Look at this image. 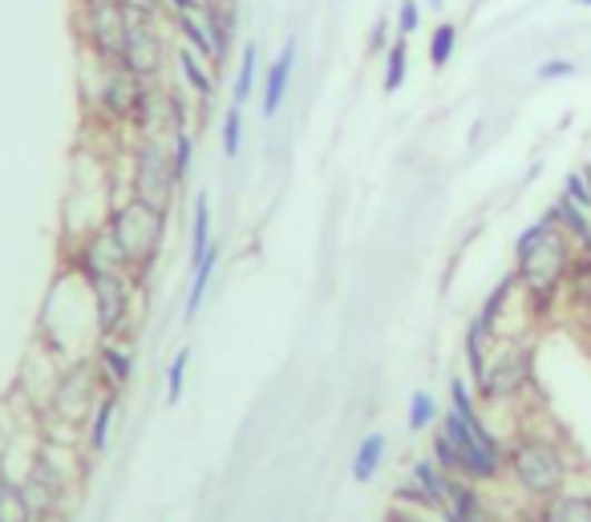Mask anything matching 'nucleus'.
Wrapping results in <instances>:
<instances>
[{
	"mask_svg": "<svg viewBox=\"0 0 591 522\" xmlns=\"http://www.w3.org/2000/svg\"><path fill=\"white\" fill-rule=\"evenodd\" d=\"M571 256H575L571 239L546 215L519 232L511 272L519 279V304H523L526 324L543 328L563 316V284H568Z\"/></svg>",
	"mask_w": 591,
	"mask_h": 522,
	"instance_id": "f257e3e1",
	"label": "nucleus"
},
{
	"mask_svg": "<svg viewBox=\"0 0 591 522\" xmlns=\"http://www.w3.org/2000/svg\"><path fill=\"white\" fill-rule=\"evenodd\" d=\"M583 466L575 462L571 445L551 430L539 425H519L506 437V457H502V482L519 494V502H543L563 486L580 479Z\"/></svg>",
	"mask_w": 591,
	"mask_h": 522,
	"instance_id": "f03ea898",
	"label": "nucleus"
},
{
	"mask_svg": "<svg viewBox=\"0 0 591 522\" xmlns=\"http://www.w3.org/2000/svg\"><path fill=\"white\" fill-rule=\"evenodd\" d=\"M167 219L170 215L155 211V207H146V203L130 199V195H126V199H114L106 219H101V227L110 235V244L118 247V256H122V264L130 267V276H135L138 284L150 279L158 256H162V247H167Z\"/></svg>",
	"mask_w": 591,
	"mask_h": 522,
	"instance_id": "7ed1b4c3",
	"label": "nucleus"
},
{
	"mask_svg": "<svg viewBox=\"0 0 591 522\" xmlns=\"http://www.w3.org/2000/svg\"><path fill=\"white\" fill-rule=\"evenodd\" d=\"M531 390H535V341L502 336L499 345H494L491 361H486V373L474 385V393H479L482 405L502 410V405L523 401Z\"/></svg>",
	"mask_w": 591,
	"mask_h": 522,
	"instance_id": "20e7f679",
	"label": "nucleus"
},
{
	"mask_svg": "<svg viewBox=\"0 0 591 522\" xmlns=\"http://www.w3.org/2000/svg\"><path fill=\"white\" fill-rule=\"evenodd\" d=\"M93 78H86V101H90V114L98 118V126H110V130H130L138 114V101H142L146 86L150 81L135 78L122 61H98V57L86 53Z\"/></svg>",
	"mask_w": 591,
	"mask_h": 522,
	"instance_id": "39448f33",
	"label": "nucleus"
},
{
	"mask_svg": "<svg viewBox=\"0 0 591 522\" xmlns=\"http://www.w3.org/2000/svg\"><path fill=\"white\" fill-rule=\"evenodd\" d=\"M126 195L162 215L175 211L183 187L175 178V167H170L167 138H135L130 142V187H126Z\"/></svg>",
	"mask_w": 591,
	"mask_h": 522,
	"instance_id": "423d86ee",
	"label": "nucleus"
},
{
	"mask_svg": "<svg viewBox=\"0 0 591 522\" xmlns=\"http://www.w3.org/2000/svg\"><path fill=\"white\" fill-rule=\"evenodd\" d=\"M21 479L24 499H29V511H33L37 522H49V519H61L66 506L73 502L78 486H73V466H66L61 457H57V445H37L24 470L17 474Z\"/></svg>",
	"mask_w": 591,
	"mask_h": 522,
	"instance_id": "0eeeda50",
	"label": "nucleus"
},
{
	"mask_svg": "<svg viewBox=\"0 0 591 522\" xmlns=\"http://www.w3.org/2000/svg\"><path fill=\"white\" fill-rule=\"evenodd\" d=\"M101 377H98V365H93V356H78V361H66L61 373H57L53 390H49L46 405L41 410L49 413V422L61 425V430H86L90 422L93 405L101 397Z\"/></svg>",
	"mask_w": 591,
	"mask_h": 522,
	"instance_id": "6e6552de",
	"label": "nucleus"
},
{
	"mask_svg": "<svg viewBox=\"0 0 591 522\" xmlns=\"http://www.w3.org/2000/svg\"><path fill=\"white\" fill-rule=\"evenodd\" d=\"M86 288H90V304H93V333L98 341H130V328H135V308H138V279L130 276H110V272H81L73 267Z\"/></svg>",
	"mask_w": 591,
	"mask_h": 522,
	"instance_id": "1a4fd4ad",
	"label": "nucleus"
},
{
	"mask_svg": "<svg viewBox=\"0 0 591 522\" xmlns=\"http://www.w3.org/2000/svg\"><path fill=\"white\" fill-rule=\"evenodd\" d=\"M167 61H175V49H170V17H138V12H126L122 66L142 81H162Z\"/></svg>",
	"mask_w": 591,
	"mask_h": 522,
	"instance_id": "9d476101",
	"label": "nucleus"
},
{
	"mask_svg": "<svg viewBox=\"0 0 591 522\" xmlns=\"http://www.w3.org/2000/svg\"><path fill=\"white\" fill-rule=\"evenodd\" d=\"M190 93L187 89H170L167 81H150L138 101V114L135 122H130V134L135 138H175L183 130H195L190 126Z\"/></svg>",
	"mask_w": 591,
	"mask_h": 522,
	"instance_id": "9b49d317",
	"label": "nucleus"
},
{
	"mask_svg": "<svg viewBox=\"0 0 591 522\" xmlns=\"http://www.w3.org/2000/svg\"><path fill=\"white\" fill-rule=\"evenodd\" d=\"M78 33L90 57H98V61H122L126 45L122 0H78Z\"/></svg>",
	"mask_w": 591,
	"mask_h": 522,
	"instance_id": "f8f14e48",
	"label": "nucleus"
},
{
	"mask_svg": "<svg viewBox=\"0 0 591 522\" xmlns=\"http://www.w3.org/2000/svg\"><path fill=\"white\" fill-rule=\"evenodd\" d=\"M90 356H93V365H98L101 390L126 393V385H130L138 373V356H135V348H130V341H98Z\"/></svg>",
	"mask_w": 591,
	"mask_h": 522,
	"instance_id": "ddd939ff",
	"label": "nucleus"
},
{
	"mask_svg": "<svg viewBox=\"0 0 591 522\" xmlns=\"http://www.w3.org/2000/svg\"><path fill=\"white\" fill-rule=\"evenodd\" d=\"M296 57H301L296 37H288V41L279 45V53L272 57L268 73H264V89H259V110H264V118H276L284 98H288L292 73H296Z\"/></svg>",
	"mask_w": 591,
	"mask_h": 522,
	"instance_id": "4468645a",
	"label": "nucleus"
},
{
	"mask_svg": "<svg viewBox=\"0 0 591 522\" xmlns=\"http://www.w3.org/2000/svg\"><path fill=\"white\" fill-rule=\"evenodd\" d=\"M535 506L546 522H591V474L583 470L571 486H563L551 499L535 502Z\"/></svg>",
	"mask_w": 591,
	"mask_h": 522,
	"instance_id": "2eb2a0df",
	"label": "nucleus"
},
{
	"mask_svg": "<svg viewBox=\"0 0 591 522\" xmlns=\"http://www.w3.org/2000/svg\"><path fill=\"white\" fill-rule=\"evenodd\" d=\"M118 413H122V393L106 390L98 397V405H93L86 430H81V450H86V457H101L106 450H110V437H114V425H118Z\"/></svg>",
	"mask_w": 591,
	"mask_h": 522,
	"instance_id": "dca6fc26",
	"label": "nucleus"
},
{
	"mask_svg": "<svg viewBox=\"0 0 591 522\" xmlns=\"http://www.w3.org/2000/svg\"><path fill=\"white\" fill-rule=\"evenodd\" d=\"M175 69H179V81L183 89L190 93V101H199V106H211L215 93H219V81H215L211 73V61H203L195 49H187V45H175Z\"/></svg>",
	"mask_w": 591,
	"mask_h": 522,
	"instance_id": "f3484780",
	"label": "nucleus"
},
{
	"mask_svg": "<svg viewBox=\"0 0 591 522\" xmlns=\"http://www.w3.org/2000/svg\"><path fill=\"white\" fill-rule=\"evenodd\" d=\"M199 21L207 24V37H211V45H215V66H227V53H232V45H235V29H239L235 0H203Z\"/></svg>",
	"mask_w": 591,
	"mask_h": 522,
	"instance_id": "a211bd4d",
	"label": "nucleus"
},
{
	"mask_svg": "<svg viewBox=\"0 0 591 522\" xmlns=\"http://www.w3.org/2000/svg\"><path fill=\"white\" fill-rule=\"evenodd\" d=\"M591 312V252H575L563 284V316L580 321Z\"/></svg>",
	"mask_w": 591,
	"mask_h": 522,
	"instance_id": "6ab92c4d",
	"label": "nucleus"
},
{
	"mask_svg": "<svg viewBox=\"0 0 591 522\" xmlns=\"http://www.w3.org/2000/svg\"><path fill=\"white\" fill-rule=\"evenodd\" d=\"M546 219L555 223L559 232L568 235L571 247L575 252H591V211H583V207H575V203L568 199V195H559L551 207H546Z\"/></svg>",
	"mask_w": 591,
	"mask_h": 522,
	"instance_id": "aec40b11",
	"label": "nucleus"
},
{
	"mask_svg": "<svg viewBox=\"0 0 591 522\" xmlns=\"http://www.w3.org/2000/svg\"><path fill=\"white\" fill-rule=\"evenodd\" d=\"M219 256H224V244L215 239L211 252L199 259V264L190 267V288H187V304H183V321H195L203 308V301H207V288H211V279H215V267H219Z\"/></svg>",
	"mask_w": 591,
	"mask_h": 522,
	"instance_id": "412c9836",
	"label": "nucleus"
},
{
	"mask_svg": "<svg viewBox=\"0 0 591 522\" xmlns=\"http://www.w3.org/2000/svg\"><path fill=\"white\" fill-rule=\"evenodd\" d=\"M494 341L486 328H482L474 316H470V324H466V333H462V361H466V377H470V385H479V377L486 373V361H491V353H494Z\"/></svg>",
	"mask_w": 591,
	"mask_h": 522,
	"instance_id": "4be33fe9",
	"label": "nucleus"
},
{
	"mask_svg": "<svg viewBox=\"0 0 591 522\" xmlns=\"http://www.w3.org/2000/svg\"><path fill=\"white\" fill-rule=\"evenodd\" d=\"M410 479L417 482V486L430 494V502H434V511L442 514L446 511V502H450V482H454V474H446V470L437 466L434 457L425 454V457H413L410 462Z\"/></svg>",
	"mask_w": 591,
	"mask_h": 522,
	"instance_id": "5701e85b",
	"label": "nucleus"
},
{
	"mask_svg": "<svg viewBox=\"0 0 591 522\" xmlns=\"http://www.w3.org/2000/svg\"><path fill=\"white\" fill-rule=\"evenodd\" d=\"M215 244V219H211V195L199 190L195 195V211H190V252H187V264L195 267Z\"/></svg>",
	"mask_w": 591,
	"mask_h": 522,
	"instance_id": "b1692460",
	"label": "nucleus"
},
{
	"mask_svg": "<svg viewBox=\"0 0 591 522\" xmlns=\"http://www.w3.org/2000/svg\"><path fill=\"white\" fill-rule=\"evenodd\" d=\"M385 457H390V434H365L353 450V482H373L377 479V470L385 466Z\"/></svg>",
	"mask_w": 591,
	"mask_h": 522,
	"instance_id": "393cba45",
	"label": "nucleus"
},
{
	"mask_svg": "<svg viewBox=\"0 0 591 522\" xmlns=\"http://www.w3.org/2000/svg\"><path fill=\"white\" fill-rule=\"evenodd\" d=\"M0 522H37L21 490V479L9 466H0Z\"/></svg>",
	"mask_w": 591,
	"mask_h": 522,
	"instance_id": "a878e982",
	"label": "nucleus"
},
{
	"mask_svg": "<svg viewBox=\"0 0 591 522\" xmlns=\"http://www.w3.org/2000/svg\"><path fill=\"white\" fill-rule=\"evenodd\" d=\"M170 29L183 37V45H187V49H195L203 61H211V66H215V45H211V37H207V24L199 21V12H175V17H170ZM215 69H219V66H215Z\"/></svg>",
	"mask_w": 591,
	"mask_h": 522,
	"instance_id": "bb28decb",
	"label": "nucleus"
},
{
	"mask_svg": "<svg viewBox=\"0 0 591 522\" xmlns=\"http://www.w3.org/2000/svg\"><path fill=\"white\" fill-rule=\"evenodd\" d=\"M442 422V405L430 390H413L410 393V413H405V425L410 434H430L434 425Z\"/></svg>",
	"mask_w": 591,
	"mask_h": 522,
	"instance_id": "cd10ccee",
	"label": "nucleus"
},
{
	"mask_svg": "<svg viewBox=\"0 0 591 522\" xmlns=\"http://www.w3.org/2000/svg\"><path fill=\"white\" fill-rule=\"evenodd\" d=\"M410 78V37H393V45L385 49V73H381V89L397 93Z\"/></svg>",
	"mask_w": 591,
	"mask_h": 522,
	"instance_id": "c85d7f7f",
	"label": "nucleus"
},
{
	"mask_svg": "<svg viewBox=\"0 0 591 522\" xmlns=\"http://www.w3.org/2000/svg\"><path fill=\"white\" fill-rule=\"evenodd\" d=\"M256 69H259V41H247L244 53H239V73H235L232 86V106H247L252 93H256Z\"/></svg>",
	"mask_w": 591,
	"mask_h": 522,
	"instance_id": "c756f323",
	"label": "nucleus"
},
{
	"mask_svg": "<svg viewBox=\"0 0 591 522\" xmlns=\"http://www.w3.org/2000/svg\"><path fill=\"white\" fill-rule=\"evenodd\" d=\"M195 150H199V130H183L170 138V167H175L179 187H187L190 167H195Z\"/></svg>",
	"mask_w": 591,
	"mask_h": 522,
	"instance_id": "7c9ffc66",
	"label": "nucleus"
},
{
	"mask_svg": "<svg viewBox=\"0 0 591 522\" xmlns=\"http://www.w3.org/2000/svg\"><path fill=\"white\" fill-rule=\"evenodd\" d=\"M219 146H224V158L235 162L239 150H244V106H227L224 122H219Z\"/></svg>",
	"mask_w": 591,
	"mask_h": 522,
	"instance_id": "2f4dec72",
	"label": "nucleus"
},
{
	"mask_svg": "<svg viewBox=\"0 0 591 522\" xmlns=\"http://www.w3.org/2000/svg\"><path fill=\"white\" fill-rule=\"evenodd\" d=\"M454 49H457V24L454 21L434 24V33H430V66L446 69L454 61Z\"/></svg>",
	"mask_w": 591,
	"mask_h": 522,
	"instance_id": "473e14b6",
	"label": "nucleus"
},
{
	"mask_svg": "<svg viewBox=\"0 0 591 522\" xmlns=\"http://www.w3.org/2000/svg\"><path fill=\"white\" fill-rule=\"evenodd\" d=\"M393 502H397V506H410V511L437 514V511H434V502H430V494H425V490L417 486V482H413L410 474H405V479L397 482V486H393Z\"/></svg>",
	"mask_w": 591,
	"mask_h": 522,
	"instance_id": "72a5a7b5",
	"label": "nucleus"
},
{
	"mask_svg": "<svg viewBox=\"0 0 591 522\" xmlns=\"http://www.w3.org/2000/svg\"><path fill=\"white\" fill-rule=\"evenodd\" d=\"M187 368H190V348H179L167 365V405H179L183 385H187Z\"/></svg>",
	"mask_w": 591,
	"mask_h": 522,
	"instance_id": "f704fd0d",
	"label": "nucleus"
},
{
	"mask_svg": "<svg viewBox=\"0 0 591 522\" xmlns=\"http://www.w3.org/2000/svg\"><path fill=\"white\" fill-rule=\"evenodd\" d=\"M575 73H580V66H575L571 57H546V61L535 66L539 81H563V78H575Z\"/></svg>",
	"mask_w": 591,
	"mask_h": 522,
	"instance_id": "c9c22d12",
	"label": "nucleus"
},
{
	"mask_svg": "<svg viewBox=\"0 0 591 522\" xmlns=\"http://www.w3.org/2000/svg\"><path fill=\"white\" fill-rule=\"evenodd\" d=\"M393 24H397V37L417 33V29H422V0H402V4H397V17H393Z\"/></svg>",
	"mask_w": 591,
	"mask_h": 522,
	"instance_id": "e433bc0d",
	"label": "nucleus"
},
{
	"mask_svg": "<svg viewBox=\"0 0 591 522\" xmlns=\"http://www.w3.org/2000/svg\"><path fill=\"white\" fill-rule=\"evenodd\" d=\"M563 195H568L575 207L591 211V195H588V183H583V170H571V175L563 178Z\"/></svg>",
	"mask_w": 591,
	"mask_h": 522,
	"instance_id": "4c0bfd02",
	"label": "nucleus"
},
{
	"mask_svg": "<svg viewBox=\"0 0 591 522\" xmlns=\"http://www.w3.org/2000/svg\"><path fill=\"white\" fill-rule=\"evenodd\" d=\"M390 17H377V21H373V33H368V53H385V49H390Z\"/></svg>",
	"mask_w": 591,
	"mask_h": 522,
	"instance_id": "58836bf2",
	"label": "nucleus"
},
{
	"mask_svg": "<svg viewBox=\"0 0 591 522\" xmlns=\"http://www.w3.org/2000/svg\"><path fill=\"white\" fill-rule=\"evenodd\" d=\"M385 522H442V519L425 511H410V506H397V502H393L390 511H385Z\"/></svg>",
	"mask_w": 591,
	"mask_h": 522,
	"instance_id": "ea45409f",
	"label": "nucleus"
},
{
	"mask_svg": "<svg viewBox=\"0 0 591 522\" xmlns=\"http://www.w3.org/2000/svg\"><path fill=\"white\" fill-rule=\"evenodd\" d=\"M126 12H138V17H170L162 0H122Z\"/></svg>",
	"mask_w": 591,
	"mask_h": 522,
	"instance_id": "a19ab883",
	"label": "nucleus"
},
{
	"mask_svg": "<svg viewBox=\"0 0 591 522\" xmlns=\"http://www.w3.org/2000/svg\"><path fill=\"white\" fill-rule=\"evenodd\" d=\"M442 522H494V514H457V511H442Z\"/></svg>",
	"mask_w": 591,
	"mask_h": 522,
	"instance_id": "79ce46f5",
	"label": "nucleus"
},
{
	"mask_svg": "<svg viewBox=\"0 0 591 522\" xmlns=\"http://www.w3.org/2000/svg\"><path fill=\"white\" fill-rule=\"evenodd\" d=\"M511 522H546L543 514H539V506H531V502H523L519 511L511 514Z\"/></svg>",
	"mask_w": 591,
	"mask_h": 522,
	"instance_id": "37998d69",
	"label": "nucleus"
},
{
	"mask_svg": "<svg viewBox=\"0 0 591 522\" xmlns=\"http://www.w3.org/2000/svg\"><path fill=\"white\" fill-rule=\"evenodd\" d=\"M162 4H167V12L175 17V12H199L203 0H162Z\"/></svg>",
	"mask_w": 591,
	"mask_h": 522,
	"instance_id": "c03bdc74",
	"label": "nucleus"
},
{
	"mask_svg": "<svg viewBox=\"0 0 591 522\" xmlns=\"http://www.w3.org/2000/svg\"><path fill=\"white\" fill-rule=\"evenodd\" d=\"M575 324H580V333L588 336V345H591V312H588V316H580Z\"/></svg>",
	"mask_w": 591,
	"mask_h": 522,
	"instance_id": "a18cd8bd",
	"label": "nucleus"
},
{
	"mask_svg": "<svg viewBox=\"0 0 591 522\" xmlns=\"http://www.w3.org/2000/svg\"><path fill=\"white\" fill-rule=\"evenodd\" d=\"M425 9H434V12H442V9H446V0H425Z\"/></svg>",
	"mask_w": 591,
	"mask_h": 522,
	"instance_id": "49530a36",
	"label": "nucleus"
},
{
	"mask_svg": "<svg viewBox=\"0 0 591 522\" xmlns=\"http://www.w3.org/2000/svg\"><path fill=\"white\" fill-rule=\"evenodd\" d=\"M583 170V183H588V195H591V162H588V167H580Z\"/></svg>",
	"mask_w": 591,
	"mask_h": 522,
	"instance_id": "de8ad7c7",
	"label": "nucleus"
},
{
	"mask_svg": "<svg viewBox=\"0 0 591 522\" xmlns=\"http://www.w3.org/2000/svg\"><path fill=\"white\" fill-rule=\"evenodd\" d=\"M575 4H583V9H591V0H575Z\"/></svg>",
	"mask_w": 591,
	"mask_h": 522,
	"instance_id": "09e8293b",
	"label": "nucleus"
},
{
	"mask_svg": "<svg viewBox=\"0 0 591 522\" xmlns=\"http://www.w3.org/2000/svg\"><path fill=\"white\" fill-rule=\"evenodd\" d=\"M49 522H69V514H61V519H49Z\"/></svg>",
	"mask_w": 591,
	"mask_h": 522,
	"instance_id": "8fccbe9b",
	"label": "nucleus"
},
{
	"mask_svg": "<svg viewBox=\"0 0 591 522\" xmlns=\"http://www.w3.org/2000/svg\"><path fill=\"white\" fill-rule=\"evenodd\" d=\"M0 466H4V454H0Z\"/></svg>",
	"mask_w": 591,
	"mask_h": 522,
	"instance_id": "3c124183",
	"label": "nucleus"
}]
</instances>
